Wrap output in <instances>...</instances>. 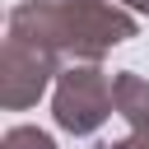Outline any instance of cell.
<instances>
[{
  "instance_id": "1",
  "label": "cell",
  "mask_w": 149,
  "mask_h": 149,
  "mask_svg": "<svg viewBox=\"0 0 149 149\" xmlns=\"http://www.w3.org/2000/svg\"><path fill=\"white\" fill-rule=\"evenodd\" d=\"M9 33L28 37L61 61H102L135 37V14L112 0H23L9 9Z\"/></svg>"
},
{
  "instance_id": "2",
  "label": "cell",
  "mask_w": 149,
  "mask_h": 149,
  "mask_svg": "<svg viewBox=\"0 0 149 149\" xmlns=\"http://www.w3.org/2000/svg\"><path fill=\"white\" fill-rule=\"evenodd\" d=\"M116 74H107L98 61H70L56 74V93H51V112L56 126L70 135H93L112 107H116Z\"/></svg>"
},
{
  "instance_id": "3",
  "label": "cell",
  "mask_w": 149,
  "mask_h": 149,
  "mask_svg": "<svg viewBox=\"0 0 149 149\" xmlns=\"http://www.w3.org/2000/svg\"><path fill=\"white\" fill-rule=\"evenodd\" d=\"M56 74H61V56L56 51H47V47H37L28 37H14V33L5 37V51H0V102L9 112L33 107L47 93V84H56Z\"/></svg>"
},
{
  "instance_id": "4",
  "label": "cell",
  "mask_w": 149,
  "mask_h": 149,
  "mask_svg": "<svg viewBox=\"0 0 149 149\" xmlns=\"http://www.w3.org/2000/svg\"><path fill=\"white\" fill-rule=\"evenodd\" d=\"M0 149H56V140L47 130H37V126H9Z\"/></svg>"
},
{
  "instance_id": "5",
  "label": "cell",
  "mask_w": 149,
  "mask_h": 149,
  "mask_svg": "<svg viewBox=\"0 0 149 149\" xmlns=\"http://www.w3.org/2000/svg\"><path fill=\"white\" fill-rule=\"evenodd\" d=\"M102 149H149V126H130V135H126V140L102 144Z\"/></svg>"
}]
</instances>
